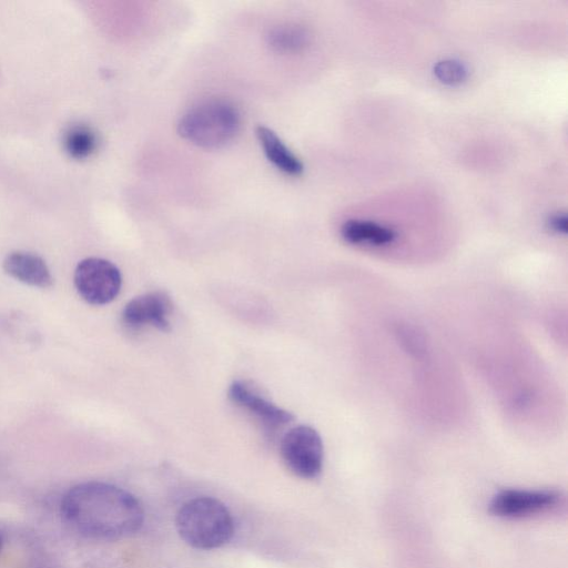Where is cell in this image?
Returning a JSON list of instances; mask_svg holds the SVG:
<instances>
[{"instance_id":"8992f818","label":"cell","mask_w":568,"mask_h":568,"mask_svg":"<svg viewBox=\"0 0 568 568\" xmlns=\"http://www.w3.org/2000/svg\"><path fill=\"white\" fill-rule=\"evenodd\" d=\"M561 498V493L555 489L507 488L493 496L488 510L500 518H524L556 507Z\"/></svg>"},{"instance_id":"7a4b0ae2","label":"cell","mask_w":568,"mask_h":568,"mask_svg":"<svg viewBox=\"0 0 568 568\" xmlns=\"http://www.w3.org/2000/svg\"><path fill=\"white\" fill-rule=\"evenodd\" d=\"M181 539L196 549H215L227 544L234 535V520L229 508L211 496L186 500L175 516Z\"/></svg>"},{"instance_id":"5b68a950","label":"cell","mask_w":568,"mask_h":568,"mask_svg":"<svg viewBox=\"0 0 568 568\" xmlns=\"http://www.w3.org/2000/svg\"><path fill=\"white\" fill-rule=\"evenodd\" d=\"M73 283L78 294L91 305L112 302L122 285L120 270L101 257H87L74 270Z\"/></svg>"},{"instance_id":"2e32d148","label":"cell","mask_w":568,"mask_h":568,"mask_svg":"<svg viewBox=\"0 0 568 568\" xmlns=\"http://www.w3.org/2000/svg\"><path fill=\"white\" fill-rule=\"evenodd\" d=\"M550 227L558 233H566L567 220L565 215H556L550 220Z\"/></svg>"},{"instance_id":"30bf717a","label":"cell","mask_w":568,"mask_h":568,"mask_svg":"<svg viewBox=\"0 0 568 568\" xmlns=\"http://www.w3.org/2000/svg\"><path fill=\"white\" fill-rule=\"evenodd\" d=\"M256 135L270 162L290 175H300L303 164L298 158L283 143L277 134L263 125L256 128Z\"/></svg>"},{"instance_id":"e0dca14e","label":"cell","mask_w":568,"mask_h":568,"mask_svg":"<svg viewBox=\"0 0 568 568\" xmlns=\"http://www.w3.org/2000/svg\"><path fill=\"white\" fill-rule=\"evenodd\" d=\"M1 548H2V537L0 535V551H1Z\"/></svg>"},{"instance_id":"277c9868","label":"cell","mask_w":568,"mask_h":568,"mask_svg":"<svg viewBox=\"0 0 568 568\" xmlns=\"http://www.w3.org/2000/svg\"><path fill=\"white\" fill-rule=\"evenodd\" d=\"M280 454L287 469L303 479H314L323 468L324 448L320 434L311 426L288 429L280 443Z\"/></svg>"},{"instance_id":"9a60e30c","label":"cell","mask_w":568,"mask_h":568,"mask_svg":"<svg viewBox=\"0 0 568 568\" xmlns=\"http://www.w3.org/2000/svg\"><path fill=\"white\" fill-rule=\"evenodd\" d=\"M435 74L445 83L456 84L466 78V69L459 62L447 60L437 63Z\"/></svg>"},{"instance_id":"52a82bcc","label":"cell","mask_w":568,"mask_h":568,"mask_svg":"<svg viewBox=\"0 0 568 568\" xmlns=\"http://www.w3.org/2000/svg\"><path fill=\"white\" fill-rule=\"evenodd\" d=\"M227 394L233 404L252 415L271 435L294 419L292 413L272 403L246 381H234Z\"/></svg>"},{"instance_id":"8fae6325","label":"cell","mask_w":568,"mask_h":568,"mask_svg":"<svg viewBox=\"0 0 568 568\" xmlns=\"http://www.w3.org/2000/svg\"><path fill=\"white\" fill-rule=\"evenodd\" d=\"M343 239L353 244L386 245L396 239V232L375 222L349 220L341 229Z\"/></svg>"},{"instance_id":"5bb4252c","label":"cell","mask_w":568,"mask_h":568,"mask_svg":"<svg viewBox=\"0 0 568 568\" xmlns=\"http://www.w3.org/2000/svg\"><path fill=\"white\" fill-rule=\"evenodd\" d=\"M397 335L403 346L409 353L415 356H420L425 353L426 339L415 327L409 325L400 326L397 331Z\"/></svg>"},{"instance_id":"6da1fadb","label":"cell","mask_w":568,"mask_h":568,"mask_svg":"<svg viewBox=\"0 0 568 568\" xmlns=\"http://www.w3.org/2000/svg\"><path fill=\"white\" fill-rule=\"evenodd\" d=\"M61 514L80 534L116 540L140 530L144 509L130 491L103 481H84L70 488L61 500Z\"/></svg>"},{"instance_id":"4fadbf2b","label":"cell","mask_w":568,"mask_h":568,"mask_svg":"<svg viewBox=\"0 0 568 568\" xmlns=\"http://www.w3.org/2000/svg\"><path fill=\"white\" fill-rule=\"evenodd\" d=\"M97 135L87 125L75 124L70 126L63 138V145L67 153L73 159H85L97 148Z\"/></svg>"},{"instance_id":"3957f363","label":"cell","mask_w":568,"mask_h":568,"mask_svg":"<svg viewBox=\"0 0 568 568\" xmlns=\"http://www.w3.org/2000/svg\"><path fill=\"white\" fill-rule=\"evenodd\" d=\"M240 123V113L231 102L210 99L189 109L180 119L178 131L197 146L216 149L234 139Z\"/></svg>"},{"instance_id":"ba28073f","label":"cell","mask_w":568,"mask_h":568,"mask_svg":"<svg viewBox=\"0 0 568 568\" xmlns=\"http://www.w3.org/2000/svg\"><path fill=\"white\" fill-rule=\"evenodd\" d=\"M171 312L172 303L165 293L150 292L126 303L121 313V322L131 331L140 329L145 325L168 331Z\"/></svg>"},{"instance_id":"9c48e42d","label":"cell","mask_w":568,"mask_h":568,"mask_svg":"<svg viewBox=\"0 0 568 568\" xmlns=\"http://www.w3.org/2000/svg\"><path fill=\"white\" fill-rule=\"evenodd\" d=\"M2 267L10 277L32 287L48 288L53 284V276L45 261L31 252L9 253Z\"/></svg>"},{"instance_id":"7c38bea8","label":"cell","mask_w":568,"mask_h":568,"mask_svg":"<svg viewBox=\"0 0 568 568\" xmlns=\"http://www.w3.org/2000/svg\"><path fill=\"white\" fill-rule=\"evenodd\" d=\"M268 45L277 52L293 53L300 51L307 43V33L297 26H278L267 34Z\"/></svg>"}]
</instances>
